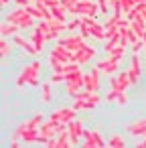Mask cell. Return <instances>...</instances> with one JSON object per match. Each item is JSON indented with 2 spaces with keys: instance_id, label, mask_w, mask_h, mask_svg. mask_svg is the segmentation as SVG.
<instances>
[{
  "instance_id": "cell-28",
  "label": "cell",
  "mask_w": 146,
  "mask_h": 148,
  "mask_svg": "<svg viewBox=\"0 0 146 148\" xmlns=\"http://www.w3.org/2000/svg\"><path fill=\"white\" fill-rule=\"evenodd\" d=\"M33 2H41V4H45V6H49V8H53V6H57V4H61V0H33Z\"/></svg>"
},
{
  "instance_id": "cell-23",
  "label": "cell",
  "mask_w": 146,
  "mask_h": 148,
  "mask_svg": "<svg viewBox=\"0 0 146 148\" xmlns=\"http://www.w3.org/2000/svg\"><path fill=\"white\" fill-rule=\"evenodd\" d=\"M8 53H10V45L6 43V39H2V43H0V57H2V61H6Z\"/></svg>"
},
{
  "instance_id": "cell-6",
  "label": "cell",
  "mask_w": 146,
  "mask_h": 148,
  "mask_svg": "<svg viewBox=\"0 0 146 148\" xmlns=\"http://www.w3.org/2000/svg\"><path fill=\"white\" fill-rule=\"evenodd\" d=\"M75 114H77V110L73 106L71 108H59L51 114V120L57 122V124H69L71 120H75Z\"/></svg>"
},
{
  "instance_id": "cell-3",
  "label": "cell",
  "mask_w": 146,
  "mask_h": 148,
  "mask_svg": "<svg viewBox=\"0 0 146 148\" xmlns=\"http://www.w3.org/2000/svg\"><path fill=\"white\" fill-rule=\"evenodd\" d=\"M6 21L19 25L21 29H31V27H35V18H33V16L27 12V8H23V6H19L16 10L8 12V14H6Z\"/></svg>"
},
{
  "instance_id": "cell-25",
  "label": "cell",
  "mask_w": 146,
  "mask_h": 148,
  "mask_svg": "<svg viewBox=\"0 0 146 148\" xmlns=\"http://www.w3.org/2000/svg\"><path fill=\"white\" fill-rule=\"evenodd\" d=\"M79 25H81V16H73V21L67 23V31H75V29H79Z\"/></svg>"
},
{
  "instance_id": "cell-30",
  "label": "cell",
  "mask_w": 146,
  "mask_h": 148,
  "mask_svg": "<svg viewBox=\"0 0 146 148\" xmlns=\"http://www.w3.org/2000/svg\"><path fill=\"white\" fill-rule=\"evenodd\" d=\"M14 2H16V6H23V8H25V6L31 4V0H14Z\"/></svg>"
},
{
  "instance_id": "cell-4",
  "label": "cell",
  "mask_w": 146,
  "mask_h": 148,
  "mask_svg": "<svg viewBox=\"0 0 146 148\" xmlns=\"http://www.w3.org/2000/svg\"><path fill=\"white\" fill-rule=\"evenodd\" d=\"M65 87H67V95L73 97L81 87H83V71H73V73H67L65 75Z\"/></svg>"
},
{
  "instance_id": "cell-18",
  "label": "cell",
  "mask_w": 146,
  "mask_h": 148,
  "mask_svg": "<svg viewBox=\"0 0 146 148\" xmlns=\"http://www.w3.org/2000/svg\"><path fill=\"white\" fill-rule=\"evenodd\" d=\"M29 41H31V43H33V45L39 49V51H41V49H43V45L47 43V37H45V35H43V33H41L37 27H35V29L31 31V37H29Z\"/></svg>"
},
{
  "instance_id": "cell-17",
  "label": "cell",
  "mask_w": 146,
  "mask_h": 148,
  "mask_svg": "<svg viewBox=\"0 0 146 148\" xmlns=\"http://www.w3.org/2000/svg\"><path fill=\"white\" fill-rule=\"evenodd\" d=\"M19 25H14V23H10V21H4L2 25H0V35H2V39H6V37H14L16 33H19Z\"/></svg>"
},
{
  "instance_id": "cell-14",
  "label": "cell",
  "mask_w": 146,
  "mask_h": 148,
  "mask_svg": "<svg viewBox=\"0 0 146 148\" xmlns=\"http://www.w3.org/2000/svg\"><path fill=\"white\" fill-rule=\"evenodd\" d=\"M128 77H130V85L138 83V77H140V59H138V53H134V55H132V59H130Z\"/></svg>"
},
{
  "instance_id": "cell-13",
  "label": "cell",
  "mask_w": 146,
  "mask_h": 148,
  "mask_svg": "<svg viewBox=\"0 0 146 148\" xmlns=\"http://www.w3.org/2000/svg\"><path fill=\"white\" fill-rule=\"evenodd\" d=\"M126 132L134 138H140V136H146V118L138 120V122H132L126 126Z\"/></svg>"
},
{
  "instance_id": "cell-12",
  "label": "cell",
  "mask_w": 146,
  "mask_h": 148,
  "mask_svg": "<svg viewBox=\"0 0 146 148\" xmlns=\"http://www.w3.org/2000/svg\"><path fill=\"white\" fill-rule=\"evenodd\" d=\"M130 85V77H128V71L126 73H114L112 79H110V87L112 89H118V91H126V87Z\"/></svg>"
},
{
  "instance_id": "cell-22",
  "label": "cell",
  "mask_w": 146,
  "mask_h": 148,
  "mask_svg": "<svg viewBox=\"0 0 146 148\" xmlns=\"http://www.w3.org/2000/svg\"><path fill=\"white\" fill-rule=\"evenodd\" d=\"M41 101L43 103H49L51 101V81L49 83H41Z\"/></svg>"
},
{
  "instance_id": "cell-10",
  "label": "cell",
  "mask_w": 146,
  "mask_h": 148,
  "mask_svg": "<svg viewBox=\"0 0 146 148\" xmlns=\"http://www.w3.org/2000/svg\"><path fill=\"white\" fill-rule=\"evenodd\" d=\"M118 61H120V59H116V57H106L104 61H97L95 67H97L101 73H106V75H114V73L118 71Z\"/></svg>"
},
{
  "instance_id": "cell-11",
  "label": "cell",
  "mask_w": 146,
  "mask_h": 148,
  "mask_svg": "<svg viewBox=\"0 0 146 148\" xmlns=\"http://www.w3.org/2000/svg\"><path fill=\"white\" fill-rule=\"evenodd\" d=\"M95 57V49L93 47H83V49H79V51H75L73 53V59L71 61H75L77 65H81V63H87V61H91Z\"/></svg>"
},
{
  "instance_id": "cell-34",
  "label": "cell",
  "mask_w": 146,
  "mask_h": 148,
  "mask_svg": "<svg viewBox=\"0 0 146 148\" xmlns=\"http://www.w3.org/2000/svg\"><path fill=\"white\" fill-rule=\"evenodd\" d=\"M144 138H146V136H144Z\"/></svg>"
},
{
  "instance_id": "cell-20",
  "label": "cell",
  "mask_w": 146,
  "mask_h": 148,
  "mask_svg": "<svg viewBox=\"0 0 146 148\" xmlns=\"http://www.w3.org/2000/svg\"><path fill=\"white\" fill-rule=\"evenodd\" d=\"M124 146H126V140L120 134H112L108 138V148H124Z\"/></svg>"
},
{
  "instance_id": "cell-31",
  "label": "cell",
  "mask_w": 146,
  "mask_h": 148,
  "mask_svg": "<svg viewBox=\"0 0 146 148\" xmlns=\"http://www.w3.org/2000/svg\"><path fill=\"white\" fill-rule=\"evenodd\" d=\"M75 2H77V0H61V4H63V6H67V8H69V6H73Z\"/></svg>"
},
{
  "instance_id": "cell-8",
  "label": "cell",
  "mask_w": 146,
  "mask_h": 148,
  "mask_svg": "<svg viewBox=\"0 0 146 148\" xmlns=\"http://www.w3.org/2000/svg\"><path fill=\"white\" fill-rule=\"evenodd\" d=\"M57 43H59V45H63V47H67V49H69V51H73V53L85 47V43H83V37H81V35H69V37H65V39H59Z\"/></svg>"
},
{
  "instance_id": "cell-21",
  "label": "cell",
  "mask_w": 146,
  "mask_h": 148,
  "mask_svg": "<svg viewBox=\"0 0 146 148\" xmlns=\"http://www.w3.org/2000/svg\"><path fill=\"white\" fill-rule=\"evenodd\" d=\"M124 53H126V47H122V45H114L112 49H108V51H106V55H108V57H116V59H122V57H124Z\"/></svg>"
},
{
  "instance_id": "cell-2",
  "label": "cell",
  "mask_w": 146,
  "mask_h": 148,
  "mask_svg": "<svg viewBox=\"0 0 146 148\" xmlns=\"http://www.w3.org/2000/svg\"><path fill=\"white\" fill-rule=\"evenodd\" d=\"M71 16H95L99 12V6L93 0H77L73 6L67 8Z\"/></svg>"
},
{
  "instance_id": "cell-32",
  "label": "cell",
  "mask_w": 146,
  "mask_h": 148,
  "mask_svg": "<svg viewBox=\"0 0 146 148\" xmlns=\"http://www.w3.org/2000/svg\"><path fill=\"white\" fill-rule=\"evenodd\" d=\"M142 43H144V51H146V33L142 35Z\"/></svg>"
},
{
  "instance_id": "cell-1",
  "label": "cell",
  "mask_w": 146,
  "mask_h": 148,
  "mask_svg": "<svg viewBox=\"0 0 146 148\" xmlns=\"http://www.w3.org/2000/svg\"><path fill=\"white\" fill-rule=\"evenodd\" d=\"M39 73H41V61H31L29 65H25L14 81L16 87H23V85H31V87H41V81H39Z\"/></svg>"
},
{
  "instance_id": "cell-5",
  "label": "cell",
  "mask_w": 146,
  "mask_h": 148,
  "mask_svg": "<svg viewBox=\"0 0 146 148\" xmlns=\"http://www.w3.org/2000/svg\"><path fill=\"white\" fill-rule=\"evenodd\" d=\"M99 73H101V71H99L97 67L85 71V73H83V89H87V91H91V93H97V87H99Z\"/></svg>"
},
{
  "instance_id": "cell-9",
  "label": "cell",
  "mask_w": 146,
  "mask_h": 148,
  "mask_svg": "<svg viewBox=\"0 0 146 148\" xmlns=\"http://www.w3.org/2000/svg\"><path fill=\"white\" fill-rule=\"evenodd\" d=\"M45 146H47V148H69V146H71L69 132H67V130H61L55 138L47 140V144H45Z\"/></svg>"
},
{
  "instance_id": "cell-16",
  "label": "cell",
  "mask_w": 146,
  "mask_h": 148,
  "mask_svg": "<svg viewBox=\"0 0 146 148\" xmlns=\"http://www.w3.org/2000/svg\"><path fill=\"white\" fill-rule=\"evenodd\" d=\"M81 146H85V148H99V142H97L95 130H85V132H83Z\"/></svg>"
},
{
  "instance_id": "cell-15",
  "label": "cell",
  "mask_w": 146,
  "mask_h": 148,
  "mask_svg": "<svg viewBox=\"0 0 146 148\" xmlns=\"http://www.w3.org/2000/svg\"><path fill=\"white\" fill-rule=\"evenodd\" d=\"M99 101H101V99H99V95H97V93H93V97H91V99H73V108H75L77 112H81V110H93Z\"/></svg>"
},
{
  "instance_id": "cell-24",
  "label": "cell",
  "mask_w": 146,
  "mask_h": 148,
  "mask_svg": "<svg viewBox=\"0 0 146 148\" xmlns=\"http://www.w3.org/2000/svg\"><path fill=\"white\" fill-rule=\"evenodd\" d=\"M51 83H65V73H59V71H53V75L49 77Z\"/></svg>"
},
{
  "instance_id": "cell-19",
  "label": "cell",
  "mask_w": 146,
  "mask_h": 148,
  "mask_svg": "<svg viewBox=\"0 0 146 148\" xmlns=\"http://www.w3.org/2000/svg\"><path fill=\"white\" fill-rule=\"evenodd\" d=\"M51 14H53V18L65 21V18H67V14H69V10H67V6H63V4H57V6H53V8H51Z\"/></svg>"
},
{
  "instance_id": "cell-27",
  "label": "cell",
  "mask_w": 146,
  "mask_h": 148,
  "mask_svg": "<svg viewBox=\"0 0 146 148\" xmlns=\"http://www.w3.org/2000/svg\"><path fill=\"white\" fill-rule=\"evenodd\" d=\"M136 10H138L140 18H144V21H146V2H138V4H136Z\"/></svg>"
},
{
  "instance_id": "cell-26",
  "label": "cell",
  "mask_w": 146,
  "mask_h": 148,
  "mask_svg": "<svg viewBox=\"0 0 146 148\" xmlns=\"http://www.w3.org/2000/svg\"><path fill=\"white\" fill-rule=\"evenodd\" d=\"M95 2H97V6H99V12H101V14H108V10H110L108 0H95Z\"/></svg>"
},
{
  "instance_id": "cell-7",
  "label": "cell",
  "mask_w": 146,
  "mask_h": 148,
  "mask_svg": "<svg viewBox=\"0 0 146 148\" xmlns=\"http://www.w3.org/2000/svg\"><path fill=\"white\" fill-rule=\"evenodd\" d=\"M67 132H69V140H71V146H77L79 144V140L83 138V124L79 122V120H71L69 124H67Z\"/></svg>"
},
{
  "instance_id": "cell-33",
  "label": "cell",
  "mask_w": 146,
  "mask_h": 148,
  "mask_svg": "<svg viewBox=\"0 0 146 148\" xmlns=\"http://www.w3.org/2000/svg\"><path fill=\"white\" fill-rule=\"evenodd\" d=\"M0 4H2V6H6V4H8V0H0Z\"/></svg>"
},
{
  "instance_id": "cell-29",
  "label": "cell",
  "mask_w": 146,
  "mask_h": 148,
  "mask_svg": "<svg viewBox=\"0 0 146 148\" xmlns=\"http://www.w3.org/2000/svg\"><path fill=\"white\" fill-rule=\"evenodd\" d=\"M116 103H118V106H126V93H124V91H120V93H118Z\"/></svg>"
}]
</instances>
